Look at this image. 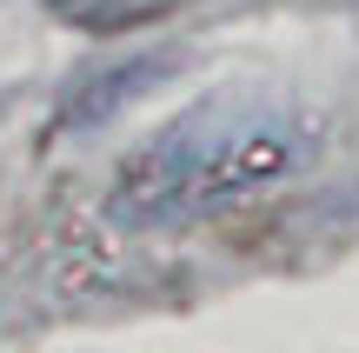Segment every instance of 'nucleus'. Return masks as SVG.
<instances>
[{"label":"nucleus","instance_id":"f257e3e1","mask_svg":"<svg viewBox=\"0 0 359 353\" xmlns=\"http://www.w3.org/2000/svg\"><path fill=\"white\" fill-rule=\"evenodd\" d=\"M293 173V140L273 120H226L213 107L180 114L167 133L140 140L107 187L114 227H167L246 200Z\"/></svg>","mask_w":359,"mask_h":353},{"label":"nucleus","instance_id":"f03ea898","mask_svg":"<svg viewBox=\"0 0 359 353\" xmlns=\"http://www.w3.org/2000/svg\"><path fill=\"white\" fill-rule=\"evenodd\" d=\"M180 7L187 0H47V13L74 34H133V27H154Z\"/></svg>","mask_w":359,"mask_h":353}]
</instances>
